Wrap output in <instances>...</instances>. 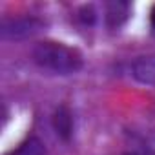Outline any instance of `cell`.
Returning <instances> with one entry per match:
<instances>
[{
    "instance_id": "obj_8",
    "label": "cell",
    "mask_w": 155,
    "mask_h": 155,
    "mask_svg": "<svg viewBox=\"0 0 155 155\" xmlns=\"http://www.w3.org/2000/svg\"><path fill=\"white\" fill-rule=\"evenodd\" d=\"M150 22H151V26L155 28V6H153V9H151V13H150Z\"/></svg>"
},
{
    "instance_id": "obj_4",
    "label": "cell",
    "mask_w": 155,
    "mask_h": 155,
    "mask_svg": "<svg viewBox=\"0 0 155 155\" xmlns=\"http://www.w3.org/2000/svg\"><path fill=\"white\" fill-rule=\"evenodd\" d=\"M53 128L57 131V135L64 140H69L71 133H73V117L71 111L66 106H58L55 115H53Z\"/></svg>"
},
{
    "instance_id": "obj_9",
    "label": "cell",
    "mask_w": 155,
    "mask_h": 155,
    "mask_svg": "<svg viewBox=\"0 0 155 155\" xmlns=\"http://www.w3.org/2000/svg\"><path fill=\"white\" fill-rule=\"evenodd\" d=\"M124 155H137V153H124Z\"/></svg>"
},
{
    "instance_id": "obj_5",
    "label": "cell",
    "mask_w": 155,
    "mask_h": 155,
    "mask_svg": "<svg viewBox=\"0 0 155 155\" xmlns=\"http://www.w3.org/2000/svg\"><path fill=\"white\" fill-rule=\"evenodd\" d=\"M128 11H130V6L126 2H110L106 6V20L111 28H119L126 18H128Z\"/></svg>"
},
{
    "instance_id": "obj_1",
    "label": "cell",
    "mask_w": 155,
    "mask_h": 155,
    "mask_svg": "<svg viewBox=\"0 0 155 155\" xmlns=\"http://www.w3.org/2000/svg\"><path fill=\"white\" fill-rule=\"evenodd\" d=\"M33 62L48 71L58 75H71L82 68V55L60 42H38L33 48Z\"/></svg>"
},
{
    "instance_id": "obj_7",
    "label": "cell",
    "mask_w": 155,
    "mask_h": 155,
    "mask_svg": "<svg viewBox=\"0 0 155 155\" xmlns=\"http://www.w3.org/2000/svg\"><path fill=\"white\" fill-rule=\"evenodd\" d=\"M79 17H81V20L84 24H93L95 22V11H93V8H82Z\"/></svg>"
},
{
    "instance_id": "obj_2",
    "label": "cell",
    "mask_w": 155,
    "mask_h": 155,
    "mask_svg": "<svg viewBox=\"0 0 155 155\" xmlns=\"http://www.w3.org/2000/svg\"><path fill=\"white\" fill-rule=\"evenodd\" d=\"M44 28V22L37 17H17L4 18L0 24V37L4 40H22Z\"/></svg>"
},
{
    "instance_id": "obj_3",
    "label": "cell",
    "mask_w": 155,
    "mask_h": 155,
    "mask_svg": "<svg viewBox=\"0 0 155 155\" xmlns=\"http://www.w3.org/2000/svg\"><path fill=\"white\" fill-rule=\"evenodd\" d=\"M131 75L137 82L153 86L155 84V53L137 57L131 62Z\"/></svg>"
},
{
    "instance_id": "obj_6",
    "label": "cell",
    "mask_w": 155,
    "mask_h": 155,
    "mask_svg": "<svg viewBox=\"0 0 155 155\" xmlns=\"http://www.w3.org/2000/svg\"><path fill=\"white\" fill-rule=\"evenodd\" d=\"M8 155H46V148L40 139L37 137H28L17 150H13Z\"/></svg>"
}]
</instances>
